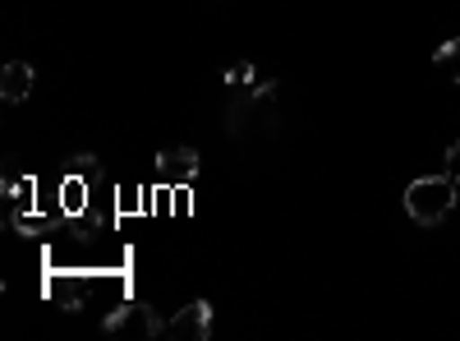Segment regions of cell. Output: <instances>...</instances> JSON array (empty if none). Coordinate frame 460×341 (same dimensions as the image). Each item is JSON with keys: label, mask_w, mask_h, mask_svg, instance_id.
I'll return each instance as SVG.
<instances>
[{"label": "cell", "mask_w": 460, "mask_h": 341, "mask_svg": "<svg viewBox=\"0 0 460 341\" xmlns=\"http://www.w3.org/2000/svg\"><path fill=\"white\" fill-rule=\"evenodd\" d=\"M460 203V189L451 175H424L405 189V212L419 221V226H438L451 208Z\"/></svg>", "instance_id": "6da1fadb"}, {"label": "cell", "mask_w": 460, "mask_h": 341, "mask_svg": "<svg viewBox=\"0 0 460 341\" xmlns=\"http://www.w3.org/2000/svg\"><path fill=\"white\" fill-rule=\"evenodd\" d=\"M102 332H111V337H125V332H138V337H162V332H166V323H162V314L152 310V305H125V310L106 314Z\"/></svg>", "instance_id": "7a4b0ae2"}, {"label": "cell", "mask_w": 460, "mask_h": 341, "mask_svg": "<svg viewBox=\"0 0 460 341\" xmlns=\"http://www.w3.org/2000/svg\"><path fill=\"white\" fill-rule=\"evenodd\" d=\"M199 171H203V162H199V153L194 148H162L157 153V175L166 180V184H175V189H184L189 180H199Z\"/></svg>", "instance_id": "3957f363"}, {"label": "cell", "mask_w": 460, "mask_h": 341, "mask_svg": "<svg viewBox=\"0 0 460 341\" xmlns=\"http://www.w3.org/2000/svg\"><path fill=\"white\" fill-rule=\"evenodd\" d=\"M171 337H189V341H208L212 337V305L208 300H194V305H184L171 323H166Z\"/></svg>", "instance_id": "277c9868"}, {"label": "cell", "mask_w": 460, "mask_h": 341, "mask_svg": "<svg viewBox=\"0 0 460 341\" xmlns=\"http://www.w3.org/2000/svg\"><path fill=\"white\" fill-rule=\"evenodd\" d=\"M32 84H37V74H32V65H28V60H10L5 69H0V97H5L10 106L28 102Z\"/></svg>", "instance_id": "5b68a950"}, {"label": "cell", "mask_w": 460, "mask_h": 341, "mask_svg": "<svg viewBox=\"0 0 460 341\" xmlns=\"http://www.w3.org/2000/svg\"><path fill=\"white\" fill-rule=\"evenodd\" d=\"M84 203H88V180L74 171V175H65L60 180V208L74 217V212H84Z\"/></svg>", "instance_id": "8992f818"}, {"label": "cell", "mask_w": 460, "mask_h": 341, "mask_svg": "<svg viewBox=\"0 0 460 341\" xmlns=\"http://www.w3.org/2000/svg\"><path fill=\"white\" fill-rule=\"evenodd\" d=\"M433 65H438V74H447L451 84H460V37H451V42H442L433 51Z\"/></svg>", "instance_id": "52a82bcc"}, {"label": "cell", "mask_w": 460, "mask_h": 341, "mask_svg": "<svg viewBox=\"0 0 460 341\" xmlns=\"http://www.w3.org/2000/svg\"><path fill=\"white\" fill-rule=\"evenodd\" d=\"M47 291L60 300L65 310H79V282H74L69 273H65V282H60V277H51V282H47Z\"/></svg>", "instance_id": "ba28073f"}, {"label": "cell", "mask_w": 460, "mask_h": 341, "mask_svg": "<svg viewBox=\"0 0 460 341\" xmlns=\"http://www.w3.org/2000/svg\"><path fill=\"white\" fill-rule=\"evenodd\" d=\"M253 79H258V69H253L249 60H235V65L226 69V84H230V88H244V84H253Z\"/></svg>", "instance_id": "9c48e42d"}, {"label": "cell", "mask_w": 460, "mask_h": 341, "mask_svg": "<svg viewBox=\"0 0 460 341\" xmlns=\"http://www.w3.org/2000/svg\"><path fill=\"white\" fill-rule=\"evenodd\" d=\"M447 175H451V180H460V139L447 148Z\"/></svg>", "instance_id": "30bf717a"}, {"label": "cell", "mask_w": 460, "mask_h": 341, "mask_svg": "<svg viewBox=\"0 0 460 341\" xmlns=\"http://www.w3.org/2000/svg\"><path fill=\"white\" fill-rule=\"evenodd\" d=\"M93 166H97L93 153H79V157H74V171H79V175H93Z\"/></svg>", "instance_id": "8fae6325"}]
</instances>
